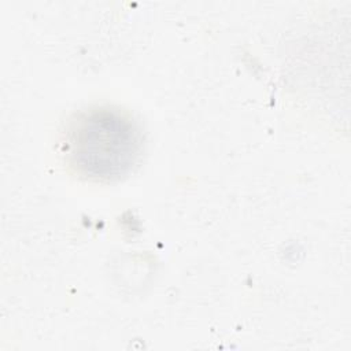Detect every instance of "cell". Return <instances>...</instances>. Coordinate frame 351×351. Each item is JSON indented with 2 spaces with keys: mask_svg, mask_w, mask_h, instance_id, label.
<instances>
[{
  "mask_svg": "<svg viewBox=\"0 0 351 351\" xmlns=\"http://www.w3.org/2000/svg\"><path fill=\"white\" fill-rule=\"evenodd\" d=\"M63 152L70 167L96 182L126 177L143 154V133L132 117L97 106L78 112L67 125Z\"/></svg>",
  "mask_w": 351,
  "mask_h": 351,
  "instance_id": "obj_1",
  "label": "cell"
}]
</instances>
